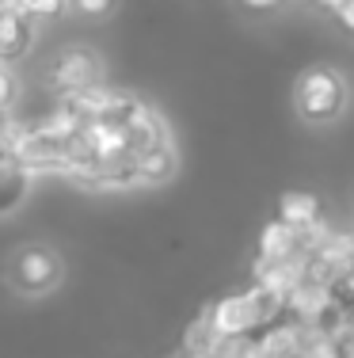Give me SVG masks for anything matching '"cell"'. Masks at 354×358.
I'll return each mask as SVG.
<instances>
[{
    "instance_id": "obj_1",
    "label": "cell",
    "mask_w": 354,
    "mask_h": 358,
    "mask_svg": "<svg viewBox=\"0 0 354 358\" xmlns=\"http://www.w3.org/2000/svg\"><path fill=\"white\" fill-rule=\"evenodd\" d=\"M209 313H214L217 336H251V331H263L271 324H278V317L286 313V301L256 282V286L240 289V294H229L221 301H214Z\"/></svg>"
},
{
    "instance_id": "obj_2",
    "label": "cell",
    "mask_w": 354,
    "mask_h": 358,
    "mask_svg": "<svg viewBox=\"0 0 354 358\" xmlns=\"http://www.w3.org/2000/svg\"><path fill=\"white\" fill-rule=\"evenodd\" d=\"M293 103H297V115L309 122H332L347 107V80L332 65H309L293 84Z\"/></svg>"
},
{
    "instance_id": "obj_3",
    "label": "cell",
    "mask_w": 354,
    "mask_h": 358,
    "mask_svg": "<svg viewBox=\"0 0 354 358\" xmlns=\"http://www.w3.org/2000/svg\"><path fill=\"white\" fill-rule=\"evenodd\" d=\"M61 275H65L61 259H57V252L46 248V244H27V248L12 259V286L27 297L50 294V289L61 282Z\"/></svg>"
},
{
    "instance_id": "obj_4",
    "label": "cell",
    "mask_w": 354,
    "mask_h": 358,
    "mask_svg": "<svg viewBox=\"0 0 354 358\" xmlns=\"http://www.w3.org/2000/svg\"><path fill=\"white\" fill-rule=\"evenodd\" d=\"M50 84H54L61 96H80L88 88L103 84V62H99L96 50L88 46H65L57 54L54 69H50Z\"/></svg>"
},
{
    "instance_id": "obj_5",
    "label": "cell",
    "mask_w": 354,
    "mask_h": 358,
    "mask_svg": "<svg viewBox=\"0 0 354 358\" xmlns=\"http://www.w3.org/2000/svg\"><path fill=\"white\" fill-rule=\"evenodd\" d=\"M27 176L31 172L20 164L15 149L0 145V214H8V210H15L23 202V194H27Z\"/></svg>"
},
{
    "instance_id": "obj_6",
    "label": "cell",
    "mask_w": 354,
    "mask_h": 358,
    "mask_svg": "<svg viewBox=\"0 0 354 358\" xmlns=\"http://www.w3.org/2000/svg\"><path fill=\"white\" fill-rule=\"evenodd\" d=\"M126 126H130L133 157H141V152H149V149H156V145H164V141H168V126H164V118H160L149 103H141L138 110H133V118H130Z\"/></svg>"
},
{
    "instance_id": "obj_7",
    "label": "cell",
    "mask_w": 354,
    "mask_h": 358,
    "mask_svg": "<svg viewBox=\"0 0 354 358\" xmlns=\"http://www.w3.org/2000/svg\"><path fill=\"white\" fill-rule=\"evenodd\" d=\"M278 221L309 233V229L320 225V199L309 191H286L282 199H278Z\"/></svg>"
},
{
    "instance_id": "obj_8",
    "label": "cell",
    "mask_w": 354,
    "mask_h": 358,
    "mask_svg": "<svg viewBox=\"0 0 354 358\" xmlns=\"http://www.w3.org/2000/svg\"><path fill=\"white\" fill-rule=\"evenodd\" d=\"M31 46V15H23L20 8L0 12V57H20Z\"/></svg>"
},
{
    "instance_id": "obj_9",
    "label": "cell",
    "mask_w": 354,
    "mask_h": 358,
    "mask_svg": "<svg viewBox=\"0 0 354 358\" xmlns=\"http://www.w3.org/2000/svg\"><path fill=\"white\" fill-rule=\"evenodd\" d=\"M175 168H179V160H175L172 141H164V145H156V149H149V152H141V157H138L141 183H164V179L175 176Z\"/></svg>"
},
{
    "instance_id": "obj_10",
    "label": "cell",
    "mask_w": 354,
    "mask_h": 358,
    "mask_svg": "<svg viewBox=\"0 0 354 358\" xmlns=\"http://www.w3.org/2000/svg\"><path fill=\"white\" fill-rule=\"evenodd\" d=\"M217 339V328H214V313L202 309L195 320L187 324V336H183V351H209Z\"/></svg>"
},
{
    "instance_id": "obj_11",
    "label": "cell",
    "mask_w": 354,
    "mask_h": 358,
    "mask_svg": "<svg viewBox=\"0 0 354 358\" xmlns=\"http://www.w3.org/2000/svg\"><path fill=\"white\" fill-rule=\"evenodd\" d=\"M69 8V0H20V12L31 20H57Z\"/></svg>"
},
{
    "instance_id": "obj_12",
    "label": "cell",
    "mask_w": 354,
    "mask_h": 358,
    "mask_svg": "<svg viewBox=\"0 0 354 358\" xmlns=\"http://www.w3.org/2000/svg\"><path fill=\"white\" fill-rule=\"evenodd\" d=\"M15 99V73H12V62L0 57V110H8Z\"/></svg>"
},
{
    "instance_id": "obj_13",
    "label": "cell",
    "mask_w": 354,
    "mask_h": 358,
    "mask_svg": "<svg viewBox=\"0 0 354 358\" xmlns=\"http://www.w3.org/2000/svg\"><path fill=\"white\" fill-rule=\"evenodd\" d=\"M73 8L88 20H103V15L115 12V0H73Z\"/></svg>"
},
{
    "instance_id": "obj_14",
    "label": "cell",
    "mask_w": 354,
    "mask_h": 358,
    "mask_svg": "<svg viewBox=\"0 0 354 358\" xmlns=\"http://www.w3.org/2000/svg\"><path fill=\"white\" fill-rule=\"evenodd\" d=\"M335 15H339V23H343V27H347L351 35H354V0H343V4L335 8Z\"/></svg>"
},
{
    "instance_id": "obj_15",
    "label": "cell",
    "mask_w": 354,
    "mask_h": 358,
    "mask_svg": "<svg viewBox=\"0 0 354 358\" xmlns=\"http://www.w3.org/2000/svg\"><path fill=\"white\" fill-rule=\"evenodd\" d=\"M240 4H248V8H256V12H267V8H274L278 0H240Z\"/></svg>"
},
{
    "instance_id": "obj_16",
    "label": "cell",
    "mask_w": 354,
    "mask_h": 358,
    "mask_svg": "<svg viewBox=\"0 0 354 358\" xmlns=\"http://www.w3.org/2000/svg\"><path fill=\"white\" fill-rule=\"evenodd\" d=\"M179 358H214V355H209V351H183Z\"/></svg>"
}]
</instances>
